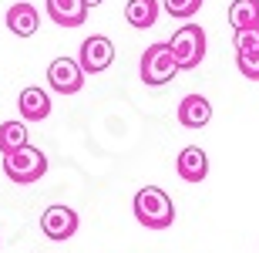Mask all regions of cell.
Segmentation results:
<instances>
[{
  "label": "cell",
  "instance_id": "obj_17",
  "mask_svg": "<svg viewBox=\"0 0 259 253\" xmlns=\"http://www.w3.org/2000/svg\"><path fill=\"white\" fill-rule=\"evenodd\" d=\"M202 0H165V10L168 17H179V20H189L192 14H199Z\"/></svg>",
  "mask_w": 259,
  "mask_h": 253
},
{
  "label": "cell",
  "instance_id": "obj_13",
  "mask_svg": "<svg viewBox=\"0 0 259 253\" xmlns=\"http://www.w3.org/2000/svg\"><path fill=\"white\" fill-rule=\"evenodd\" d=\"M125 20L138 30L155 27V20H158V0H128L125 4Z\"/></svg>",
  "mask_w": 259,
  "mask_h": 253
},
{
  "label": "cell",
  "instance_id": "obj_15",
  "mask_svg": "<svg viewBox=\"0 0 259 253\" xmlns=\"http://www.w3.org/2000/svg\"><path fill=\"white\" fill-rule=\"evenodd\" d=\"M229 24L236 30L259 27V0H232L229 7Z\"/></svg>",
  "mask_w": 259,
  "mask_h": 253
},
{
  "label": "cell",
  "instance_id": "obj_11",
  "mask_svg": "<svg viewBox=\"0 0 259 253\" xmlns=\"http://www.w3.org/2000/svg\"><path fill=\"white\" fill-rule=\"evenodd\" d=\"M48 17L58 27H81L88 17V7L81 0H48Z\"/></svg>",
  "mask_w": 259,
  "mask_h": 253
},
{
  "label": "cell",
  "instance_id": "obj_10",
  "mask_svg": "<svg viewBox=\"0 0 259 253\" xmlns=\"http://www.w3.org/2000/svg\"><path fill=\"white\" fill-rule=\"evenodd\" d=\"M175 169H179V175H182L185 183H202V179L209 175V156H205L199 146H189V149L179 152Z\"/></svg>",
  "mask_w": 259,
  "mask_h": 253
},
{
  "label": "cell",
  "instance_id": "obj_16",
  "mask_svg": "<svg viewBox=\"0 0 259 253\" xmlns=\"http://www.w3.org/2000/svg\"><path fill=\"white\" fill-rule=\"evenodd\" d=\"M232 48H236V54H259V27L236 30V38H232Z\"/></svg>",
  "mask_w": 259,
  "mask_h": 253
},
{
  "label": "cell",
  "instance_id": "obj_18",
  "mask_svg": "<svg viewBox=\"0 0 259 253\" xmlns=\"http://www.w3.org/2000/svg\"><path fill=\"white\" fill-rule=\"evenodd\" d=\"M236 64H239L242 78L259 81V54H236Z\"/></svg>",
  "mask_w": 259,
  "mask_h": 253
},
{
  "label": "cell",
  "instance_id": "obj_3",
  "mask_svg": "<svg viewBox=\"0 0 259 253\" xmlns=\"http://www.w3.org/2000/svg\"><path fill=\"white\" fill-rule=\"evenodd\" d=\"M4 172H7L10 183L30 186V183H37L40 175L48 172V156H44L40 149H34V146H24V149H17V152L4 156Z\"/></svg>",
  "mask_w": 259,
  "mask_h": 253
},
{
  "label": "cell",
  "instance_id": "obj_2",
  "mask_svg": "<svg viewBox=\"0 0 259 253\" xmlns=\"http://www.w3.org/2000/svg\"><path fill=\"white\" fill-rule=\"evenodd\" d=\"M168 54H172V61H175V68H179V71L199 68L202 58H205V30L195 27V24L179 27L172 34V41H168Z\"/></svg>",
  "mask_w": 259,
  "mask_h": 253
},
{
  "label": "cell",
  "instance_id": "obj_7",
  "mask_svg": "<svg viewBox=\"0 0 259 253\" xmlns=\"http://www.w3.org/2000/svg\"><path fill=\"white\" fill-rule=\"evenodd\" d=\"M48 81L58 95H77L84 88V71L77 68L74 58H54L48 64Z\"/></svg>",
  "mask_w": 259,
  "mask_h": 253
},
{
  "label": "cell",
  "instance_id": "obj_19",
  "mask_svg": "<svg viewBox=\"0 0 259 253\" xmlns=\"http://www.w3.org/2000/svg\"><path fill=\"white\" fill-rule=\"evenodd\" d=\"M84 7H98V4H105V0H81Z\"/></svg>",
  "mask_w": 259,
  "mask_h": 253
},
{
  "label": "cell",
  "instance_id": "obj_4",
  "mask_svg": "<svg viewBox=\"0 0 259 253\" xmlns=\"http://www.w3.org/2000/svg\"><path fill=\"white\" fill-rule=\"evenodd\" d=\"M175 61L168 54V44H152V48H145L142 54V81L152 88H162L175 78Z\"/></svg>",
  "mask_w": 259,
  "mask_h": 253
},
{
  "label": "cell",
  "instance_id": "obj_14",
  "mask_svg": "<svg viewBox=\"0 0 259 253\" xmlns=\"http://www.w3.org/2000/svg\"><path fill=\"white\" fill-rule=\"evenodd\" d=\"M30 146V135H27V125L24 122H4L0 125V152L4 156H10V152H17V149Z\"/></svg>",
  "mask_w": 259,
  "mask_h": 253
},
{
  "label": "cell",
  "instance_id": "obj_5",
  "mask_svg": "<svg viewBox=\"0 0 259 253\" xmlns=\"http://www.w3.org/2000/svg\"><path fill=\"white\" fill-rule=\"evenodd\" d=\"M115 61V44L105 34H91V38L81 44V54H77V68L84 75H101L105 68H111Z\"/></svg>",
  "mask_w": 259,
  "mask_h": 253
},
{
  "label": "cell",
  "instance_id": "obj_6",
  "mask_svg": "<svg viewBox=\"0 0 259 253\" xmlns=\"http://www.w3.org/2000/svg\"><path fill=\"white\" fill-rule=\"evenodd\" d=\"M40 230H44V236L48 240H54V243H64V240H71V236L77 233V213L71 209V206H48L44 209V216H40Z\"/></svg>",
  "mask_w": 259,
  "mask_h": 253
},
{
  "label": "cell",
  "instance_id": "obj_9",
  "mask_svg": "<svg viewBox=\"0 0 259 253\" xmlns=\"http://www.w3.org/2000/svg\"><path fill=\"white\" fill-rule=\"evenodd\" d=\"M7 27H10V34H17V38H30V34H37V27H40L37 7L27 4V0L14 4V7L7 10Z\"/></svg>",
  "mask_w": 259,
  "mask_h": 253
},
{
  "label": "cell",
  "instance_id": "obj_1",
  "mask_svg": "<svg viewBox=\"0 0 259 253\" xmlns=\"http://www.w3.org/2000/svg\"><path fill=\"white\" fill-rule=\"evenodd\" d=\"M135 220L142 226H148V230L172 226L175 223V206H172V199H168V193L158 189V186L138 189V196H135Z\"/></svg>",
  "mask_w": 259,
  "mask_h": 253
},
{
  "label": "cell",
  "instance_id": "obj_8",
  "mask_svg": "<svg viewBox=\"0 0 259 253\" xmlns=\"http://www.w3.org/2000/svg\"><path fill=\"white\" fill-rule=\"evenodd\" d=\"M17 108H20V122H24V125H27V122H44V118L51 115V95L44 88L30 85V88L20 91Z\"/></svg>",
  "mask_w": 259,
  "mask_h": 253
},
{
  "label": "cell",
  "instance_id": "obj_12",
  "mask_svg": "<svg viewBox=\"0 0 259 253\" xmlns=\"http://www.w3.org/2000/svg\"><path fill=\"white\" fill-rule=\"evenodd\" d=\"M209 118H212L209 98H202V95H185L182 101H179V122H182L185 128H202V125H209Z\"/></svg>",
  "mask_w": 259,
  "mask_h": 253
}]
</instances>
